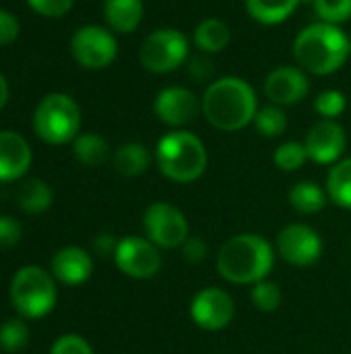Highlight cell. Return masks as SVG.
<instances>
[{
    "instance_id": "1",
    "label": "cell",
    "mask_w": 351,
    "mask_h": 354,
    "mask_svg": "<svg viewBox=\"0 0 351 354\" xmlns=\"http://www.w3.org/2000/svg\"><path fill=\"white\" fill-rule=\"evenodd\" d=\"M201 112L217 131L236 133L254 120L259 112V97L246 79L225 75L207 85L201 97Z\"/></svg>"
},
{
    "instance_id": "2",
    "label": "cell",
    "mask_w": 351,
    "mask_h": 354,
    "mask_svg": "<svg viewBox=\"0 0 351 354\" xmlns=\"http://www.w3.org/2000/svg\"><path fill=\"white\" fill-rule=\"evenodd\" d=\"M296 64L317 77L337 73L351 56L350 33L341 25L317 21L306 25L292 44Z\"/></svg>"
},
{
    "instance_id": "3",
    "label": "cell",
    "mask_w": 351,
    "mask_h": 354,
    "mask_svg": "<svg viewBox=\"0 0 351 354\" xmlns=\"http://www.w3.org/2000/svg\"><path fill=\"white\" fill-rule=\"evenodd\" d=\"M275 266V251L261 234H236L217 253V272L232 284H257L267 280Z\"/></svg>"
},
{
    "instance_id": "4",
    "label": "cell",
    "mask_w": 351,
    "mask_h": 354,
    "mask_svg": "<svg viewBox=\"0 0 351 354\" xmlns=\"http://www.w3.org/2000/svg\"><path fill=\"white\" fill-rule=\"evenodd\" d=\"M155 164L168 180L186 185L205 174L209 156L205 143L194 133L174 129L157 141Z\"/></svg>"
},
{
    "instance_id": "5",
    "label": "cell",
    "mask_w": 351,
    "mask_h": 354,
    "mask_svg": "<svg viewBox=\"0 0 351 354\" xmlns=\"http://www.w3.org/2000/svg\"><path fill=\"white\" fill-rule=\"evenodd\" d=\"M33 131L48 145L72 143L81 131L79 104L62 91L43 95L33 112Z\"/></svg>"
},
{
    "instance_id": "6",
    "label": "cell",
    "mask_w": 351,
    "mask_h": 354,
    "mask_svg": "<svg viewBox=\"0 0 351 354\" xmlns=\"http://www.w3.org/2000/svg\"><path fill=\"white\" fill-rule=\"evenodd\" d=\"M56 278L39 266L21 268L10 282V301L21 317L39 319L56 307Z\"/></svg>"
},
{
    "instance_id": "7",
    "label": "cell",
    "mask_w": 351,
    "mask_h": 354,
    "mask_svg": "<svg viewBox=\"0 0 351 354\" xmlns=\"http://www.w3.org/2000/svg\"><path fill=\"white\" fill-rule=\"evenodd\" d=\"M190 58V41L176 27H159L145 35L139 48V62L153 75L178 71Z\"/></svg>"
},
{
    "instance_id": "8",
    "label": "cell",
    "mask_w": 351,
    "mask_h": 354,
    "mask_svg": "<svg viewBox=\"0 0 351 354\" xmlns=\"http://www.w3.org/2000/svg\"><path fill=\"white\" fill-rule=\"evenodd\" d=\"M70 54L83 68H108L118 56V41L112 29L101 25H83L70 37Z\"/></svg>"
},
{
    "instance_id": "9",
    "label": "cell",
    "mask_w": 351,
    "mask_h": 354,
    "mask_svg": "<svg viewBox=\"0 0 351 354\" xmlns=\"http://www.w3.org/2000/svg\"><path fill=\"white\" fill-rule=\"evenodd\" d=\"M145 239L159 249H180L188 239V220L172 203L157 201L145 209L143 216Z\"/></svg>"
},
{
    "instance_id": "10",
    "label": "cell",
    "mask_w": 351,
    "mask_h": 354,
    "mask_svg": "<svg viewBox=\"0 0 351 354\" xmlns=\"http://www.w3.org/2000/svg\"><path fill=\"white\" fill-rule=\"evenodd\" d=\"M116 268L134 280H149L161 270V253L149 239L143 236H124L118 241V249L114 253Z\"/></svg>"
},
{
    "instance_id": "11",
    "label": "cell",
    "mask_w": 351,
    "mask_h": 354,
    "mask_svg": "<svg viewBox=\"0 0 351 354\" xmlns=\"http://www.w3.org/2000/svg\"><path fill=\"white\" fill-rule=\"evenodd\" d=\"M153 112L166 127L184 129L201 112V100L197 93L182 85H168L157 91L153 100Z\"/></svg>"
},
{
    "instance_id": "12",
    "label": "cell",
    "mask_w": 351,
    "mask_h": 354,
    "mask_svg": "<svg viewBox=\"0 0 351 354\" xmlns=\"http://www.w3.org/2000/svg\"><path fill=\"white\" fill-rule=\"evenodd\" d=\"M277 253L296 268H308L321 259L323 239L306 224H290L277 234Z\"/></svg>"
},
{
    "instance_id": "13",
    "label": "cell",
    "mask_w": 351,
    "mask_h": 354,
    "mask_svg": "<svg viewBox=\"0 0 351 354\" xmlns=\"http://www.w3.org/2000/svg\"><path fill=\"white\" fill-rule=\"evenodd\" d=\"M236 315V305L234 299L215 286L203 288L201 292L194 295L190 303V319L207 332H219L232 324Z\"/></svg>"
},
{
    "instance_id": "14",
    "label": "cell",
    "mask_w": 351,
    "mask_h": 354,
    "mask_svg": "<svg viewBox=\"0 0 351 354\" xmlns=\"http://www.w3.org/2000/svg\"><path fill=\"white\" fill-rule=\"evenodd\" d=\"M263 91L267 100L275 106H294L308 97L310 79L308 73L302 71L298 64H281L265 77Z\"/></svg>"
},
{
    "instance_id": "15",
    "label": "cell",
    "mask_w": 351,
    "mask_h": 354,
    "mask_svg": "<svg viewBox=\"0 0 351 354\" xmlns=\"http://www.w3.org/2000/svg\"><path fill=\"white\" fill-rule=\"evenodd\" d=\"M304 147L308 153V160L321 164V166H333L341 160L348 147V135L345 129L337 120H319L310 127L304 139Z\"/></svg>"
},
{
    "instance_id": "16",
    "label": "cell",
    "mask_w": 351,
    "mask_h": 354,
    "mask_svg": "<svg viewBox=\"0 0 351 354\" xmlns=\"http://www.w3.org/2000/svg\"><path fill=\"white\" fill-rule=\"evenodd\" d=\"M31 147L17 131H0V183H12L27 174Z\"/></svg>"
},
{
    "instance_id": "17",
    "label": "cell",
    "mask_w": 351,
    "mask_h": 354,
    "mask_svg": "<svg viewBox=\"0 0 351 354\" xmlns=\"http://www.w3.org/2000/svg\"><path fill=\"white\" fill-rule=\"evenodd\" d=\"M91 274L93 259L81 247H64L52 259V276L66 286H79L87 282Z\"/></svg>"
},
{
    "instance_id": "18",
    "label": "cell",
    "mask_w": 351,
    "mask_h": 354,
    "mask_svg": "<svg viewBox=\"0 0 351 354\" xmlns=\"http://www.w3.org/2000/svg\"><path fill=\"white\" fill-rule=\"evenodd\" d=\"M145 17L143 0H106L103 19L114 33H132L139 29Z\"/></svg>"
},
{
    "instance_id": "19",
    "label": "cell",
    "mask_w": 351,
    "mask_h": 354,
    "mask_svg": "<svg viewBox=\"0 0 351 354\" xmlns=\"http://www.w3.org/2000/svg\"><path fill=\"white\" fill-rule=\"evenodd\" d=\"M192 44L203 54H219L232 44V27L215 17L203 19L192 31Z\"/></svg>"
},
{
    "instance_id": "20",
    "label": "cell",
    "mask_w": 351,
    "mask_h": 354,
    "mask_svg": "<svg viewBox=\"0 0 351 354\" xmlns=\"http://www.w3.org/2000/svg\"><path fill=\"white\" fill-rule=\"evenodd\" d=\"M302 0H244V8L250 19L261 25H279L288 21Z\"/></svg>"
},
{
    "instance_id": "21",
    "label": "cell",
    "mask_w": 351,
    "mask_h": 354,
    "mask_svg": "<svg viewBox=\"0 0 351 354\" xmlns=\"http://www.w3.org/2000/svg\"><path fill=\"white\" fill-rule=\"evenodd\" d=\"M114 168L118 174L126 176V178H134L147 172L149 164H151V153L143 143L130 141V143H122L114 156H112Z\"/></svg>"
},
{
    "instance_id": "22",
    "label": "cell",
    "mask_w": 351,
    "mask_h": 354,
    "mask_svg": "<svg viewBox=\"0 0 351 354\" xmlns=\"http://www.w3.org/2000/svg\"><path fill=\"white\" fill-rule=\"evenodd\" d=\"M288 199H290V205L296 212L306 214V216H312V214H319V212L325 209V205L329 201V195L317 183H312V180H300V183H296L290 189Z\"/></svg>"
},
{
    "instance_id": "23",
    "label": "cell",
    "mask_w": 351,
    "mask_h": 354,
    "mask_svg": "<svg viewBox=\"0 0 351 354\" xmlns=\"http://www.w3.org/2000/svg\"><path fill=\"white\" fill-rule=\"evenodd\" d=\"M52 189L41 178L25 180L17 191V203L25 214H43L52 205Z\"/></svg>"
},
{
    "instance_id": "24",
    "label": "cell",
    "mask_w": 351,
    "mask_h": 354,
    "mask_svg": "<svg viewBox=\"0 0 351 354\" xmlns=\"http://www.w3.org/2000/svg\"><path fill=\"white\" fill-rule=\"evenodd\" d=\"M72 153L83 166H101L110 160V145L97 133H81L72 141Z\"/></svg>"
},
{
    "instance_id": "25",
    "label": "cell",
    "mask_w": 351,
    "mask_h": 354,
    "mask_svg": "<svg viewBox=\"0 0 351 354\" xmlns=\"http://www.w3.org/2000/svg\"><path fill=\"white\" fill-rule=\"evenodd\" d=\"M327 195L341 209L351 212V158H343L329 170Z\"/></svg>"
},
{
    "instance_id": "26",
    "label": "cell",
    "mask_w": 351,
    "mask_h": 354,
    "mask_svg": "<svg viewBox=\"0 0 351 354\" xmlns=\"http://www.w3.org/2000/svg\"><path fill=\"white\" fill-rule=\"evenodd\" d=\"M252 124H254L259 135H263L267 139H275V137L285 133V129H288V114L283 112L281 106L269 104V106L259 108Z\"/></svg>"
},
{
    "instance_id": "27",
    "label": "cell",
    "mask_w": 351,
    "mask_h": 354,
    "mask_svg": "<svg viewBox=\"0 0 351 354\" xmlns=\"http://www.w3.org/2000/svg\"><path fill=\"white\" fill-rule=\"evenodd\" d=\"M273 162L283 172L300 170L308 162V153H306L304 143H300V141H285V143H281L275 149V153H273Z\"/></svg>"
},
{
    "instance_id": "28",
    "label": "cell",
    "mask_w": 351,
    "mask_h": 354,
    "mask_svg": "<svg viewBox=\"0 0 351 354\" xmlns=\"http://www.w3.org/2000/svg\"><path fill=\"white\" fill-rule=\"evenodd\" d=\"M29 342V328L23 319H8L0 326V348L14 354L23 351Z\"/></svg>"
},
{
    "instance_id": "29",
    "label": "cell",
    "mask_w": 351,
    "mask_h": 354,
    "mask_svg": "<svg viewBox=\"0 0 351 354\" xmlns=\"http://www.w3.org/2000/svg\"><path fill=\"white\" fill-rule=\"evenodd\" d=\"M348 108V97L339 89H323L314 97V110L323 120H337Z\"/></svg>"
},
{
    "instance_id": "30",
    "label": "cell",
    "mask_w": 351,
    "mask_h": 354,
    "mask_svg": "<svg viewBox=\"0 0 351 354\" xmlns=\"http://www.w3.org/2000/svg\"><path fill=\"white\" fill-rule=\"evenodd\" d=\"M250 299H252V305L263 311V313H273L279 309L281 301H283V295L279 290V286L271 280H261L257 284H252V290H250Z\"/></svg>"
},
{
    "instance_id": "31",
    "label": "cell",
    "mask_w": 351,
    "mask_h": 354,
    "mask_svg": "<svg viewBox=\"0 0 351 354\" xmlns=\"http://www.w3.org/2000/svg\"><path fill=\"white\" fill-rule=\"evenodd\" d=\"M319 21L343 25L351 19V0H312Z\"/></svg>"
},
{
    "instance_id": "32",
    "label": "cell",
    "mask_w": 351,
    "mask_h": 354,
    "mask_svg": "<svg viewBox=\"0 0 351 354\" xmlns=\"http://www.w3.org/2000/svg\"><path fill=\"white\" fill-rule=\"evenodd\" d=\"M33 12L46 19H60L70 12L74 0H27Z\"/></svg>"
},
{
    "instance_id": "33",
    "label": "cell",
    "mask_w": 351,
    "mask_h": 354,
    "mask_svg": "<svg viewBox=\"0 0 351 354\" xmlns=\"http://www.w3.org/2000/svg\"><path fill=\"white\" fill-rule=\"evenodd\" d=\"M50 354H95V353H93L91 344H89L85 338H81V336H77V334H64V336H60V338L52 344Z\"/></svg>"
},
{
    "instance_id": "34",
    "label": "cell",
    "mask_w": 351,
    "mask_h": 354,
    "mask_svg": "<svg viewBox=\"0 0 351 354\" xmlns=\"http://www.w3.org/2000/svg\"><path fill=\"white\" fill-rule=\"evenodd\" d=\"M186 66H188V73L194 81L199 83H207V81H215L213 75H215V66H213V60L209 54H203L199 52L197 56H190L186 60Z\"/></svg>"
},
{
    "instance_id": "35",
    "label": "cell",
    "mask_w": 351,
    "mask_h": 354,
    "mask_svg": "<svg viewBox=\"0 0 351 354\" xmlns=\"http://www.w3.org/2000/svg\"><path fill=\"white\" fill-rule=\"evenodd\" d=\"M23 236V226L12 216H0V249L14 247Z\"/></svg>"
},
{
    "instance_id": "36",
    "label": "cell",
    "mask_w": 351,
    "mask_h": 354,
    "mask_svg": "<svg viewBox=\"0 0 351 354\" xmlns=\"http://www.w3.org/2000/svg\"><path fill=\"white\" fill-rule=\"evenodd\" d=\"M21 31V23L19 19L10 12L0 8V46H8L19 37Z\"/></svg>"
},
{
    "instance_id": "37",
    "label": "cell",
    "mask_w": 351,
    "mask_h": 354,
    "mask_svg": "<svg viewBox=\"0 0 351 354\" xmlns=\"http://www.w3.org/2000/svg\"><path fill=\"white\" fill-rule=\"evenodd\" d=\"M180 251H182V257H184L188 263H201V261H205L207 255H209L207 243H205L203 239H199V236H188L186 243L180 247Z\"/></svg>"
},
{
    "instance_id": "38",
    "label": "cell",
    "mask_w": 351,
    "mask_h": 354,
    "mask_svg": "<svg viewBox=\"0 0 351 354\" xmlns=\"http://www.w3.org/2000/svg\"><path fill=\"white\" fill-rule=\"evenodd\" d=\"M116 249H118V239L112 234H97L93 239V251L99 257H114Z\"/></svg>"
},
{
    "instance_id": "39",
    "label": "cell",
    "mask_w": 351,
    "mask_h": 354,
    "mask_svg": "<svg viewBox=\"0 0 351 354\" xmlns=\"http://www.w3.org/2000/svg\"><path fill=\"white\" fill-rule=\"evenodd\" d=\"M6 102H8V83H6L4 75L0 73V110L6 106Z\"/></svg>"
},
{
    "instance_id": "40",
    "label": "cell",
    "mask_w": 351,
    "mask_h": 354,
    "mask_svg": "<svg viewBox=\"0 0 351 354\" xmlns=\"http://www.w3.org/2000/svg\"><path fill=\"white\" fill-rule=\"evenodd\" d=\"M350 41H351V31H350Z\"/></svg>"
}]
</instances>
